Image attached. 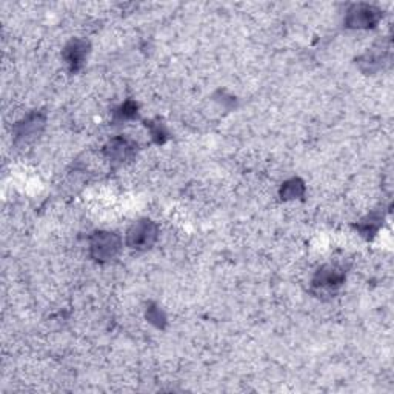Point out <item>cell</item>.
<instances>
[{
    "mask_svg": "<svg viewBox=\"0 0 394 394\" xmlns=\"http://www.w3.org/2000/svg\"><path fill=\"white\" fill-rule=\"evenodd\" d=\"M379 227H381V219H379V217H377V219H376V217H369V219L362 222L359 230L364 232L365 236H369V235H374V232L379 230Z\"/></svg>",
    "mask_w": 394,
    "mask_h": 394,
    "instance_id": "9c48e42d",
    "label": "cell"
},
{
    "mask_svg": "<svg viewBox=\"0 0 394 394\" xmlns=\"http://www.w3.org/2000/svg\"><path fill=\"white\" fill-rule=\"evenodd\" d=\"M134 152H136V143L126 138L112 139L107 147L103 148V155H105L111 162H116V164H124L125 160L133 157Z\"/></svg>",
    "mask_w": 394,
    "mask_h": 394,
    "instance_id": "5b68a950",
    "label": "cell"
},
{
    "mask_svg": "<svg viewBox=\"0 0 394 394\" xmlns=\"http://www.w3.org/2000/svg\"><path fill=\"white\" fill-rule=\"evenodd\" d=\"M382 18V11L373 5H353L347 11L345 25L355 29H368L376 27Z\"/></svg>",
    "mask_w": 394,
    "mask_h": 394,
    "instance_id": "3957f363",
    "label": "cell"
},
{
    "mask_svg": "<svg viewBox=\"0 0 394 394\" xmlns=\"http://www.w3.org/2000/svg\"><path fill=\"white\" fill-rule=\"evenodd\" d=\"M136 114H138V105L133 102H126L124 103L120 110L117 111V116L120 120H128V119H133Z\"/></svg>",
    "mask_w": 394,
    "mask_h": 394,
    "instance_id": "30bf717a",
    "label": "cell"
},
{
    "mask_svg": "<svg viewBox=\"0 0 394 394\" xmlns=\"http://www.w3.org/2000/svg\"><path fill=\"white\" fill-rule=\"evenodd\" d=\"M305 192V185L301 179H291L284 183L282 190H280V196L285 200H291V199H299L303 196Z\"/></svg>",
    "mask_w": 394,
    "mask_h": 394,
    "instance_id": "ba28073f",
    "label": "cell"
},
{
    "mask_svg": "<svg viewBox=\"0 0 394 394\" xmlns=\"http://www.w3.org/2000/svg\"><path fill=\"white\" fill-rule=\"evenodd\" d=\"M343 279L345 275L341 268L327 265L316 272L315 279H313V287L319 291H336L343 284Z\"/></svg>",
    "mask_w": 394,
    "mask_h": 394,
    "instance_id": "277c9868",
    "label": "cell"
},
{
    "mask_svg": "<svg viewBox=\"0 0 394 394\" xmlns=\"http://www.w3.org/2000/svg\"><path fill=\"white\" fill-rule=\"evenodd\" d=\"M45 125V117L42 114H33L29 116L27 120H23V122L18 126V138L19 139H25L29 140L33 139L34 136H37L40 131H42V128Z\"/></svg>",
    "mask_w": 394,
    "mask_h": 394,
    "instance_id": "52a82bcc",
    "label": "cell"
},
{
    "mask_svg": "<svg viewBox=\"0 0 394 394\" xmlns=\"http://www.w3.org/2000/svg\"><path fill=\"white\" fill-rule=\"evenodd\" d=\"M90 51V45L85 40H71V42L63 50V60L71 71H77L84 67V62Z\"/></svg>",
    "mask_w": 394,
    "mask_h": 394,
    "instance_id": "8992f818",
    "label": "cell"
},
{
    "mask_svg": "<svg viewBox=\"0 0 394 394\" xmlns=\"http://www.w3.org/2000/svg\"><path fill=\"white\" fill-rule=\"evenodd\" d=\"M159 237V227L156 222L150 219H142L136 222L126 232V245L133 250L145 251L156 244Z\"/></svg>",
    "mask_w": 394,
    "mask_h": 394,
    "instance_id": "7a4b0ae2",
    "label": "cell"
},
{
    "mask_svg": "<svg viewBox=\"0 0 394 394\" xmlns=\"http://www.w3.org/2000/svg\"><path fill=\"white\" fill-rule=\"evenodd\" d=\"M122 248V239L116 232L98 231L90 239V254L94 261L108 262L119 254Z\"/></svg>",
    "mask_w": 394,
    "mask_h": 394,
    "instance_id": "6da1fadb",
    "label": "cell"
}]
</instances>
